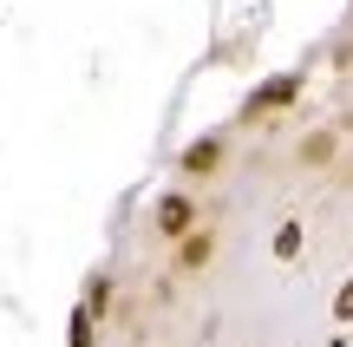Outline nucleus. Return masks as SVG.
I'll use <instances>...</instances> for the list:
<instances>
[{
  "label": "nucleus",
  "instance_id": "f257e3e1",
  "mask_svg": "<svg viewBox=\"0 0 353 347\" xmlns=\"http://www.w3.org/2000/svg\"><path fill=\"white\" fill-rule=\"evenodd\" d=\"M157 223H164L170 236H176V230H190V204H183V197H164V210H157Z\"/></svg>",
  "mask_w": 353,
  "mask_h": 347
},
{
  "label": "nucleus",
  "instance_id": "f03ea898",
  "mask_svg": "<svg viewBox=\"0 0 353 347\" xmlns=\"http://www.w3.org/2000/svg\"><path fill=\"white\" fill-rule=\"evenodd\" d=\"M294 249H301V230H294V223H288V230L275 236V256H294Z\"/></svg>",
  "mask_w": 353,
  "mask_h": 347
},
{
  "label": "nucleus",
  "instance_id": "7ed1b4c3",
  "mask_svg": "<svg viewBox=\"0 0 353 347\" xmlns=\"http://www.w3.org/2000/svg\"><path fill=\"white\" fill-rule=\"evenodd\" d=\"M288 92H294V79H275V86H268V92H262V99H255V105H281V99H288Z\"/></svg>",
  "mask_w": 353,
  "mask_h": 347
},
{
  "label": "nucleus",
  "instance_id": "20e7f679",
  "mask_svg": "<svg viewBox=\"0 0 353 347\" xmlns=\"http://www.w3.org/2000/svg\"><path fill=\"white\" fill-rule=\"evenodd\" d=\"M334 308H341V315H353V282L341 288V301H334Z\"/></svg>",
  "mask_w": 353,
  "mask_h": 347
}]
</instances>
